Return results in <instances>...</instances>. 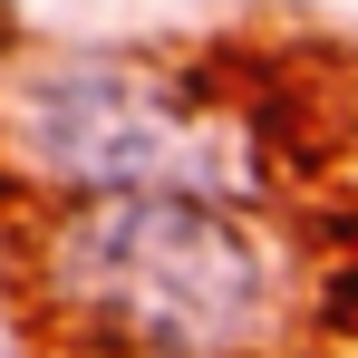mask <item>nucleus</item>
Returning <instances> with one entry per match:
<instances>
[{
  "mask_svg": "<svg viewBox=\"0 0 358 358\" xmlns=\"http://www.w3.org/2000/svg\"><path fill=\"white\" fill-rule=\"evenodd\" d=\"M39 291L68 339L107 358H252L281 320V271L242 203L107 194L59 203L39 233Z\"/></svg>",
  "mask_w": 358,
  "mask_h": 358,
  "instance_id": "nucleus-1",
  "label": "nucleus"
},
{
  "mask_svg": "<svg viewBox=\"0 0 358 358\" xmlns=\"http://www.w3.org/2000/svg\"><path fill=\"white\" fill-rule=\"evenodd\" d=\"M0 145L29 184H59L68 203L107 194H203V203H252V145L242 117L203 107L175 68L155 59H29L0 87Z\"/></svg>",
  "mask_w": 358,
  "mask_h": 358,
  "instance_id": "nucleus-2",
  "label": "nucleus"
},
{
  "mask_svg": "<svg viewBox=\"0 0 358 358\" xmlns=\"http://www.w3.org/2000/svg\"><path fill=\"white\" fill-rule=\"evenodd\" d=\"M0 358H29V320H20L10 291H0Z\"/></svg>",
  "mask_w": 358,
  "mask_h": 358,
  "instance_id": "nucleus-3",
  "label": "nucleus"
}]
</instances>
